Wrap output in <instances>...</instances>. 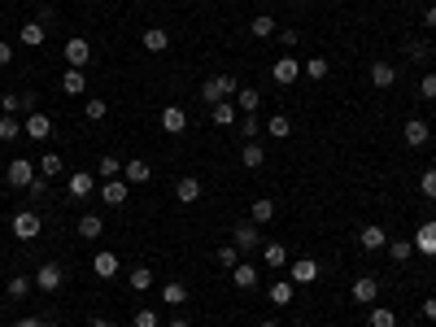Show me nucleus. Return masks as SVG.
Masks as SVG:
<instances>
[{"mask_svg":"<svg viewBox=\"0 0 436 327\" xmlns=\"http://www.w3.org/2000/svg\"><path fill=\"white\" fill-rule=\"evenodd\" d=\"M9 227H14V236L18 240H35V236H40V214H35V209H18V214H14V223H9Z\"/></svg>","mask_w":436,"mask_h":327,"instance_id":"1","label":"nucleus"},{"mask_svg":"<svg viewBox=\"0 0 436 327\" xmlns=\"http://www.w3.org/2000/svg\"><path fill=\"white\" fill-rule=\"evenodd\" d=\"M62 284H66V271L57 262H44L40 271H35V288H40V293H57Z\"/></svg>","mask_w":436,"mask_h":327,"instance_id":"2","label":"nucleus"},{"mask_svg":"<svg viewBox=\"0 0 436 327\" xmlns=\"http://www.w3.org/2000/svg\"><path fill=\"white\" fill-rule=\"evenodd\" d=\"M66 62L75 66V70H84L92 62V44L84 40V35H70V40H66Z\"/></svg>","mask_w":436,"mask_h":327,"instance_id":"3","label":"nucleus"},{"mask_svg":"<svg viewBox=\"0 0 436 327\" xmlns=\"http://www.w3.org/2000/svg\"><path fill=\"white\" fill-rule=\"evenodd\" d=\"M31 183H35V161L14 157L9 161V188H31Z\"/></svg>","mask_w":436,"mask_h":327,"instance_id":"4","label":"nucleus"},{"mask_svg":"<svg viewBox=\"0 0 436 327\" xmlns=\"http://www.w3.org/2000/svg\"><path fill=\"white\" fill-rule=\"evenodd\" d=\"M22 131L44 144V140L53 135V118H49V114H40V109H31V114H27V122H22Z\"/></svg>","mask_w":436,"mask_h":327,"instance_id":"5","label":"nucleus"},{"mask_svg":"<svg viewBox=\"0 0 436 327\" xmlns=\"http://www.w3.org/2000/svg\"><path fill=\"white\" fill-rule=\"evenodd\" d=\"M66 188H70V196H75V201H84V196H92V192H97V174L75 170V174L66 179Z\"/></svg>","mask_w":436,"mask_h":327,"instance_id":"6","label":"nucleus"},{"mask_svg":"<svg viewBox=\"0 0 436 327\" xmlns=\"http://www.w3.org/2000/svg\"><path fill=\"white\" fill-rule=\"evenodd\" d=\"M297 75H301V62H292V57H279L275 66H270V79H275L279 88H288V83H297Z\"/></svg>","mask_w":436,"mask_h":327,"instance_id":"7","label":"nucleus"},{"mask_svg":"<svg viewBox=\"0 0 436 327\" xmlns=\"http://www.w3.org/2000/svg\"><path fill=\"white\" fill-rule=\"evenodd\" d=\"M127 188H131V183H127L123 174H118V179H105L101 183V201L105 205H127Z\"/></svg>","mask_w":436,"mask_h":327,"instance_id":"8","label":"nucleus"},{"mask_svg":"<svg viewBox=\"0 0 436 327\" xmlns=\"http://www.w3.org/2000/svg\"><path fill=\"white\" fill-rule=\"evenodd\" d=\"M288 279H292V284H314V279H319V262H314V258H297L288 266Z\"/></svg>","mask_w":436,"mask_h":327,"instance_id":"9","label":"nucleus"},{"mask_svg":"<svg viewBox=\"0 0 436 327\" xmlns=\"http://www.w3.org/2000/svg\"><path fill=\"white\" fill-rule=\"evenodd\" d=\"M257 240H262V236H257V223H240V227L231 231V244H235L240 253H253Z\"/></svg>","mask_w":436,"mask_h":327,"instance_id":"10","label":"nucleus"},{"mask_svg":"<svg viewBox=\"0 0 436 327\" xmlns=\"http://www.w3.org/2000/svg\"><path fill=\"white\" fill-rule=\"evenodd\" d=\"M358 244H362L367 253H375V249H384V244H388V231H384L380 223H367V227L358 231Z\"/></svg>","mask_w":436,"mask_h":327,"instance_id":"11","label":"nucleus"},{"mask_svg":"<svg viewBox=\"0 0 436 327\" xmlns=\"http://www.w3.org/2000/svg\"><path fill=\"white\" fill-rule=\"evenodd\" d=\"M415 253H423V258H436V218L415 231Z\"/></svg>","mask_w":436,"mask_h":327,"instance_id":"12","label":"nucleus"},{"mask_svg":"<svg viewBox=\"0 0 436 327\" xmlns=\"http://www.w3.org/2000/svg\"><path fill=\"white\" fill-rule=\"evenodd\" d=\"M162 131H170V135L188 131V114L179 109V105H166V109H162Z\"/></svg>","mask_w":436,"mask_h":327,"instance_id":"13","label":"nucleus"},{"mask_svg":"<svg viewBox=\"0 0 436 327\" xmlns=\"http://www.w3.org/2000/svg\"><path fill=\"white\" fill-rule=\"evenodd\" d=\"M140 44H144L149 53H166L170 49V31L166 27H144V40H140Z\"/></svg>","mask_w":436,"mask_h":327,"instance_id":"14","label":"nucleus"},{"mask_svg":"<svg viewBox=\"0 0 436 327\" xmlns=\"http://www.w3.org/2000/svg\"><path fill=\"white\" fill-rule=\"evenodd\" d=\"M380 297V284H375L371 275H362V279H353V301L358 306H371V301Z\"/></svg>","mask_w":436,"mask_h":327,"instance_id":"15","label":"nucleus"},{"mask_svg":"<svg viewBox=\"0 0 436 327\" xmlns=\"http://www.w3.org/2000/svg\"><path fill=\"white\" fill-rule=\"evenodd\" d=\"M402 135H406V144H410V148H423L432 131H428V122H423V118H410V122L402 127Z\"/></svg>","mask_w":436,"mask_h":327,"instance_id":"16","label":"nucleus"},{"mask_svg":"<svg viewBox=\"0 0 436 327\" xmlns=\"http://www.w3.org/2000/svg\"><path fill=\"white\" fill-rule=\"evenodd\" d=\"M62 92H66V96H84V92H88V75L70 66L66 75H62Z\"/></svg>","mask_w":436,"mask_h":327,"instance_id":"17","label":"nucleus"},{"mask_svg":"<svg viewBox=\"0 0 436 327\" xmlns=\"http://www.w3.org/2000/svg\"><path fill=\"white\" fill-rule=\"evenodd\" d=\"M371 83L375 88H393L397 83V66L393 62H371Z\"/></svg>","mask_w":436,"mask_h":327,"instance_id":"18","label":"nucleus"},{"mask_svg":"<svg viewBox=\"0 0 436 327\" xmlns=\"http://www.w3.org/2000/svg\"><path fill=\"white\" fill-rule=\"evenodd\" d=\"M292 297H297V284H292V279H275V284H270V306H292Z\"/></svg>","mask_w":436,"mask_h":327,"instance_id":"19","label":"nucleus"},{"mask_svg":"<svg viewBox=\"0 0 436 327\" xmlns=\"http://www.w3.org/2000/svg\"><path fill=\"white\" fill-rule=\"evenodd\" d=\"M235 114H240V109H235L231 101H218V105H209V122H214V127H235Z\"/></svg>","mask_w":436,"mask_h":327,"instance_id":"20","label":"nucleus"},{"mask_svg":"<svg viewBox=\"0 0 436 327\" xmlns=\"http://www.w3.org/2000/svg\"><path fill=\"white\" fill-rule=\"evenodd\" d=\"M175 196H179L183 205H192V201H201V179H192V174H183L179 183H175Z\"/></svg>","mask_w":436,"mask_h":327,"instance_id":"21","label":"nucleus"},{"mask_svg":"<svg viewBox=\"0 0 436 327\" xmlns=\"http://www.w3.org/2000/svg\"><path fill=\"white\" fill-rule=\"evenodd\" d=\"M92 271H97V279H114L123 266H118L114 253H97V258H92Z\"/></svg>","mask_w":436,"mask_h":327,"instance_id":"22","label":"nucleus"},{"mask_svg":"<svg viewBox=\"0 0 436 327\" xmlns=\"http://www.w3.org/2000/svg\"><path fill=\"white\" fill-rule=\"evenodd\" d=\"M44 31H49V27H44V22H22L18 40L27 44V49H40V44H44Z\"/></svg>","mask_w":436,"mask_h":327,"instance_id":"23","label":"nucleus"},{"mask_svg":"<svg viewBox=\"0 0 436 327\" xmlns=\"http://www.w3.org/2000/svg\"><path fill=\"white\" fill-rule=\"evenodd\" d=\"M257 105H262V92H257V88H240V92H235V109H240V114H257Z\"/></svg>","mask_w":436,"mask_h":327,"instance_id":"24","label":"nucleus"},{"mask_svg":"<svg viewBox=\"0 0 436 327\" xmlns=\"http://www.w3.org/2000/svg\"><path fill=\"white\" fill-rule=\"evenodd\" d=\"M262 262L270 266V271H284V266H288V249H284V244H266V249H262Z\"/></svg>","mask_w":436,"mask_h":327,"instance_id":"25","label":"nucleus"},{"mask_svg":"<svg viewBox=\"0 0 436 327\" xmlns=\"http://www.w3.org/2000/svg\"><path fill=\"white\" fill-rule=\"evenodd\" d=\"M123 179L127 183H149V161H123Z\"/></svg>","mask_w":436,"mask_h":327,"instance_id":"26","label":"nucleus"},{"mask_svg":"<svg viewBox=\"0 0 436 327\" xmlns=\"http://www.w3.org/2000/svg\"><path fill=\"white\" fill-rule=\"evenodd\" d=\"M101 231H105L101 214H84V218H79V240H97Z\"/></svg>","mask_w":436,"mask_h":327,"instance_id":"27","label":"nucleus"},{"mask_svg":"<svg viewBox=\"0 0 436 327\" xmlns=\"http://www.w3.org/2000/svg\"><path fill=\"white\" fill-rule=\"evenodd\" d=\"M231 284L235 288H257V271H253V262H240L231 271Z\"/></svg>","mask_w":436,"mask_h":327,"instance_id":"28","label":"nucleus"},{"mask_svg":"<svg viewBox=\"0 0 436 327\" xmlns=\"http://www.w3.org/2000/svg\"><path fill=\"white\" fill-rule=\"evenodd\" d=\"M18 135H27V131H22V122L14 118V114H0V140H5V144H14Z\"/></svg>","mask_w":436,"mask_h":327,"instance_id":"29","label":"nucleus"},{"mask_svg":"<svg viewBox=\"0 0 436 327\" xmlns=\"http://www.w3.org/2000/svg\"><path fill=\"white\" fill-rule=\"evenodd\" d=\"M240 161H244V166H249V170H257V166H262V161H266V148L257 144V140H249V144H244V153H240Z\"/></svg>","mask_w":436,"mask_h":327,"instance_id":"30","label":"nucleus"},{"mask_svg":"<svg viewBox=\"0 0 436 327\" xmlns=\"http://www.w3.org/2000/svg\"><path fill=\"white\" fill-rule=\"evenodd\" d=\"M162 301H166V306H183V301H188V288L179 284V279H170V284L162 288Z\"/></svg>","mask_w":436,"mask_h":327,"instance_id":"31","label":"nucleus"},{"mask_svg":"<svg viewBox=\"0 0 436 327\" xmlns=\"http://www.w3.org/2000/svg\"><path fill=\"white\" fill-rule=\"evenodd\" d=\"M275 31H279V22L270 18V14H257V18H253V35H257V40H270Z\"/></svg>","mask_w":436,"mask_h":327,"instance_id":"32","label":"nucleus"},{"mask_svg":"<svg viewBox=\"0 0 436 327\" xmlns=\"http://www.w3.org/2000/svg\"><path fill=\"white\" fill-rule=\"evenodd\" d=\"M97 174H101V179H118V174H123V161H118L114 153H105V157L97 161Z\"/></svg>","mask_w":436,"mask_h":327,"instance_id":"33","label":"nucleus"},{"mask_svg":"<svg viewBox=\"0 0 436 327\" xmlns=\"http://www.w3.org/2000/svg\"><path fill=\"white\" fill-rule=\"evenodd\" d=\"M327 70H332V66H327L323 57H314V62H305V66H301V75H305V79H314V83H323Z\"/></svg>","mask_w":436,"mask_h":327,"instance_id":"34","label":"nucleus"},{"mask_svg":"<svg viewBox=\"0 0 436 327\" xmlns=\"http://www.w3.org/2000/svg\"><path fill=\"white\" fill-rule=\"evenodd\" d=\"M218 266H227V271H235V266H240V249H235V244H218Z\"/></svg>","mask_w":436,"mask_h":327,"instance_id":"35","label":"nucleus"},{"mask_svg":"<svg viewBox=\"0 0 436 327\" xmlns=\"http://www.w3.org/2000/svg\"><path fill=\"white\" fill-rule=\"evenodd\" d=\"M127 284H131L136 293H149V284H153V271H149V266H136V271L127 275Z\"/></svg>","mask_w":436,"mask_h":327,"instance_id":"36","label":"nucleus"},{"mask_svg":"<svg viewBox=\"0 0 436 327\" xmlns=\"http://www.w3.org/2000/svg\"><path fill=\"white\" fill-rule=\"evenodd\" d=\"M384 249H388V253H393V262H406V258H410V253H415V240H388V244H384Z\"/></svg>","mask_w":436,"mask_h":327,"instance_id":"37","label":"nucleus"},{"mask_svg":"<svg viewBox=\"0 0 436 327\" xmlns=\"http://www.w3.org/2000/svg\"><path fill=\"white\" fill-rule=\"evenodd\" d=\"M209 83L218 88V101H227V96H235V92H240V83H235L231 75H218V79H209Z\"/></svg>","mask_w":436,"mask_h":327,"instance_id":"38","label":"nucleus"},{"mask_svg":"<svg viewBox=\"0 0 436 327\" xmlns=\"http://www.w3.org/2000/svg\"><path fill=\"white\" fill-rule=\"evenodd\" d=\"M266 135H275V140H288V135H292V127H288L284 114H275V118L266 122Z\"/></svg>","mask_w":436,"mask_h":327,"instance_id":"39","label":"nucleus"},{"mask_svg":"<svg viewBox=\"0 0 436 327\" xmlns=\"http://www.w3.org/2000/svg\"><path fill=\"white\" fill-rule=\"evenodd\" d=\"M35 166L44 170V179H53V174H62V166H66V161L57 157V153H44V161H35Z\"/></svg>","mask_w":436,"mask_h":327,"instance_id":"40","label":"nucleus"},{"mask_svg":"<svg viewBox=\"0 0 436 327\" xmlns=\"http://www.w3.org/2000/svg\"><path fill=\"white\" fill-rule=\"evenodd\" d=\"M27 293H31V279H27V275H14V279H9V297H14V301H27Z\"/></svg>","mask_w":436,"mask_h":327,"instance_id":"41","label":"nucleus"},{"mask_svg":"<svg viewBox=\"0 0 436 327\" xmlns=\"http://www.w3.org/2000/svg\"><path fill=\"white\" fill-rule=\"evenodd\" d=\"M275 218V201H253V223L262 227V223H270Z\"/></svg>","mask_w":436,"mask_h":327,"instance_id":"42","label":"nucleus"},{"mask_svg":"<svg viewBox=\"0 0 436 327\" xmlns=\"http://www.w3.org/2000/svg\"><path fill=\"white\" fill-rule=\"evenodd\" d=\"M371 327H397V314L384 310V306H375V310H371Z\"/></svg>","mask_w":436,"mask_h":327,"instance_id":"43","label":"nucleus"},{"mask_svg":"<svg viewBox=\"0 0 436 327\" xmlns=\"http://www.w3.org/2000/svg\"><path fill=\"white\" fill-rule=\"evenodd\" d=\"M131 323H136V327H162V314L144 306V310H136V319H131Z\"/></svg>","mask_w":436,"mask_h":327,"instance_id":"44","label":"nucleus"},{"mask_svg":"<svg viewBox=\"0 0 436 327\" xmlns=\"http://www.w3.org/2000/svg\"><path fill=\"white\" fill-rule=\"evenodd\" d=\"M419 192L428 196V201H436V170H423L419 174Z\"/></svg>","mask_w":436,"mask_h":327,"instance_id":"45","label":"nucleus"},{"mask_svg":"<svg viewBox=\"0 0 436 327\" xmlns=\"http://www.w3.org/2000/svg\"><path fill=\"white\" fill-rule=\"evenodd\" d=\"M84 114H88V118H92V122H101V118H105V114H110V105H105L101 96H92V101H88V109H84Z\"/></svg>","mask_w":436,"mask_h":327,"instance_id":"46","label":"nucleus"},{"mask_svg":"<svg viewBox=\"0 0 436 327\" xmlns=\"http://www.w3.org/2000/svg\"><path fill=\"white\" fill-rule=\"evenodd\" d=\"M257 131H262V127H257V114H244V122H240V135H244V140H253Z\"/></svg>","mask_w":436,"mask_h":327,"instance_id":"47","label":"nucleus"},{"mask_svg":"<svg viewBox=\"0 0 436 327\" xmlns=\"http://www.w3.org/2000/svg\"><path fill=\"white\" fill-rule=\"evenodd\" d=\"M419 92H423V96H428V101H436V70H432V75H423Z\"/></svg>","mask_w":436,"mask_h":327,"instance_id":"48","label":"nucleus"},{"mask_svg":"<svg viewBox=\"0 0 436 327\" xmlns=\"http://www.w3.org/2000/svg\"><path fill=\"white\" fill-rule=\"evenodd\" d=\"M275 40L284 44V49H297V31H292V27H284V31H275Z\"/></svg>","mask_w":436,"mask_h":327,"instance_id":"49","label":"nucleus"},{"mask_svg":"<svg viewBox=\"0 0 436 327\" xmlns=\"http://www.w3.org/2000/svg\"><path fill=\"white\" fill-rule=\"evenodd\" d=\"M419 314H423L428 323H436V297H428V301H423V306H419Z\"/></svg>","mask_w":436,"mask_h":327,"instance_id":"50","label":"nucleus"},{"mask_svg":"<svg viewBox=\"0 0 436 327\" xmlns=\"http://www.w3.org/2000/svg\"><path fill=\"white\" fill-rule=\"evenodd\" d=\"M9 62H14V49H9V44L0 40V66H9Z\"/></svg>","mask_w":436,"mask_h":327,"instance_id":"51","label":"nucleus"},{"mask_svg":"<svg viewBox=\"0 0 436 327\" xmlns=\"http://www.w3.org/2000/svg\"><path fill=\"white\" fill-rule=\"evenodd\" d=\"M14 327H49V323H44V319H18Z\"/></svg>","mask_w":436,"mask_h":327,"instance_id":"52","label":"nucleus"},{"mask_svg":"<svg viewBox=\"0 0 436 327\" xmlns=\"http://www.w3.org/2000/svg\"><path fill=\"white\" fill-rule=\"evenodd\" d=\"M92 327H118L114 319H105V314H97V319H92Z\"/></svg>","mask_w":436,"mask_h":327,"instance_id":"53","label":"nucleus"},{"mask_svg":"<svg viewBox=\"0 0 436 327\" xmlns=\"http://www.w3.org/2000/svg\"><path fill=\"white\" fill-rule=\"evenodd\" d=\"M423 22H428V27L436 31V5H428V14H423Z\"/></svg>","mask_w":436,"mask_h":327,"instance_id":"54","label":"nucleus"},{"mask_svg":"<svg viewBox=\"0 0 436 327\" xmlns=\"http://www.w3.org/2000/svg\"><path fill=\"white\" fill-rule=\"evenodd\" d=\"M257 327H279V323H275V319H266V323H257Z\"/></svg>","mask_w":436,"mask_h":327,"instance_id":"55","label":"nucleus"},{"mask_svg":"<svg viewBox=\"0 0 436 327\" xmlns=\"http://www.w3.org/2000/svg\"><path fill=\"white\" fill-rule=\"evenodd\" d=\"M170 327H188V319H175V323H170Z\"/></svg>","mask_w":436,"mask_h":327,"instance_id":"56","label":"nucleus"}]
</instances>
